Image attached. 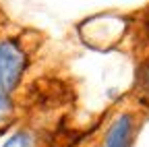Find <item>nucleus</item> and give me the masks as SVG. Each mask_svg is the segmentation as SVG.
<instances>
[{"mask_svg": "<svg viewBox=\"0 0 149 147\" xmlns=\"http://www.w3.org/2000/svg\"><path fill=\"white\" fill-rule=\"evenodd\" d=\"M2 147H35V137L29 131H17L4 141Z\"/></svg>", "mask_w": 149, "mask_h": 147, "instance_id": "nucleus-3", "label": "nucleus"}, {"mask_svg": "<svg viewBox=\"0 0 149 147\" xmlns=\"http://www.w3.org/2000/svg\"><path fill=\"white\" fill-rule=\"evenodd\" d=\"M133 143V116L120 114L110 124L102 147H130Z\"/></svg>", "mask_w": 149, "mask_h": 147, "instance_id": "nucleus-2", "label": "nucleus"}, {"mask_svg": "<svg viewBox=\"0 0 149 147\" xmlns=\"http://www.w3.org/2000/svg\"><path fill=\"white\" fill-rule=\"evenodd\" d=\"M27 68V54L15 40H0V95H10Z\"/></svg>", "mask_w": 149, "mask_h": 147, "instance_id": "nucleus-1", "label": "nucleus"}, {"mask_svg": "<svg viewBox=\"0 0 149 147\" xmlns=\"http://www.w3.org/2000/svg\"><path fill=\"white\" fill-rule=\"evenodd\" d=\"M141 89H143V93L149 95V66H145L141 72Z\"/></svg>", "mask_w": 149, "mask_h": 147, "instance_id": "nucleus-5", "label": "nucleus"}, {"mask_svg": "<svg viewBox=\"0 0 149 147\" xmlns=\"http://www.w3.org/2000/svg\"><path fill=\"white\" fill-rule=\"evenodd\" d=\"M10 108H13L10 95H0V120L6 118V116L10 114Z\"/></svg>", "mask_w": 149, "mask_h": 147, "instance_id": "nucleus-4", "label": "nucleus"}]
</instances>
